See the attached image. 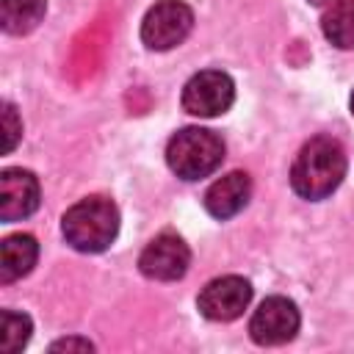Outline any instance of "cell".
Returning a JSON list of instances; mask_svg holds the SVG:
<instances>
[{
  "label": "cell",
  "mask_w": 354,
  "mask_h": 354,
  "mask_svg": "<svg viewBox=\"0 0 354 354\" xmlns=\"http://www.w3.org/2000/svg\"><path fill=\"white\" fill-rule=\"evenodd\" d=\"M346 174V152L335 138L318 136L310 138L293 160L290 185L304 199H324L329 196Z\"/></svg>",
  "instance_id": "cell-1"
},
{
  "label": "cell",
  "mask_w": 354,
  "mask_h": 354,
  "mask_svg": "<svg viewBox=\"0 0 354 354\" xmlns=\"http://www.w3.org/2000/svg\"><path fill=\"white\" fill-rule=\"evenodd\" d=\"M119 232V210L105 196H88L64 216V238L77 252H102Z\"/></svg>",
  "instance_id": "cell-2"
},
{
  "label": "cell",
  "mask_w": 354,
  "mask_h": 354,
  "mask_svg": "<svg viewBox=\"0 0 354 354\" xmlns=\"http://www.w3.org/2000/svg\"><path fill=\"white\" fill-rule=\"evenodd\" d=\"M224 158V144L216 133L205 127H185L171 136L166 147L169 169L183 180H199L218 169Z\"/></svg>",
  "instance_id": "cell-3"
},
{
  "label": "cell",
  "mask_w": 354,
  "mask_h": 354,
  "mask_svg": "<svg viewBox=\"0 0 354 354\" xmlns=\"http://www.w3.org/2000/svg\"><path fill=\"white\" fill-rule=\"evenodd\" d=\"M194 14L183 0H160L147 11L141 22V39L149 50H171L188 36Z\"/></svg>",
  "instance_id": "cell-4"
},
{
  "label": "cell",
  "mask_w": 354,
  "mask_h": 354,
  "mask_svg": "<svg viewBox=\"0 0 354 354\" xmlns=\"http://www.w3.org/2000/svg\"><path fill=\"white\" fill-rule=\"evenodd\" d=\"M235 100V86L230 75L218 69H205L194 75L183 88V108L194 116H218Z\"/></svg>",
  "instance_id": "cell-5"
},
{
  "label": "cell",
  "mask_w": 354,
  "mask_h": 354,
  "mask_svg": "<svg viewBox=\"0 0 354 354\" xmlns=\"http://www.w3.org/2000/svg\"><path fill=\"white\" fill-rule=\"evenodd\" d=\"M249 332H252V340L260 343V346H279V343H288L296 332H299V310L290 299L285 296H271L266 299L252 321H249Z\"/></svg>",
  "instance_id": "cell-6"
},
{
  "label": "cell",
  "mask_w": 354,
  "mask_h": 354,
  "mask_svg": "<svg viewBox=\"0 0 354 354\" xmlns=\"http://www.w3.org/2000/svg\"><path fill=\"white\" fill-rule=\"evenodd\" d=\"M188 260H191V252H188L185 241L171 235V232H163L147 243V249L138 257V266H141L144 277L171 282L188 271Z\"/></svg>",
  "instance_id": "cell-7"
},
{
  "label": "cell",
  "mask_w": 354,
  "mask_h": 354,
  "mask_svg": "<svg viewBox=\"0 0 354 354\" xmlns=\"http://www.w3.org/2000/svg\"><path fill=\"white\" fill-rule=\"evenodd\" d=\"M252 301V285L243 277H218L199 293V310L210 321H232Z\"/></svg>",
  "instance_id": "cell-8"
},
{
  "label": "cell",
  "mask_w": 354,
  "mask_h": 354,
  "mask_svg": "<svg viewBox=\"0 0 354 354\" xmlns=\"http://www.w3.org/2000/svg\"><path fill=\"white\" fill-rule=\"evenodd\" d=\"M108 41H111V30H108L105 19L91 22L86 30H80L75 36L72 50H69V64H66V72L75 83H88L100 72V66L105 61Z\"/></svg>",
  "instance_id": "cell-9"
},
{
  "label": "cell",
  "mask_w": 354,
  "mask_h": 354,
  "mask_svg": "<svg viewBox=\"0 0 354 354\" xmlns=\"http://www.w3.org/2000/svg\"><path fill=\"white\" fill-rule=\"evenodd\" d=\"M39 207V180L25 169H3L0 174V218L19 221Z\"/></svg>",
  "instance_id": "cell-10"
},
{
  "label": "cell",
  "mask_w": 354,
  "mask_h": 354,
  "mask_svg": "<svg viewBox=\"0 0 354 354\" xmlns=\"http://www.w3.org/2000/svg\"><path fill=\"white\" fill-rule=\"evenodd\" d=\"M252 180L246 171H230L221 180H216L205 194V207L216 218H230L249 202Z\"/></svg>",
  "instance_id": "cell-11"
},
{
  "label": "cell",
  "mask_w": 354,
  "mask_h": 354,
  "mask_svg": "<svg viewBox=\"0 0 354 354\" xmlns=\"http://www.w3.org/2000/svg\"><path fill=\"white\" fill-rule=\"evenodd\" d=\"M39 257V243L33 235H8L3 241V254H0V282H14L25 277Z\"/></svg>",
  "instance_id": "cell-12"
},
{
  "label": "cell",
  "mask_w": 354,
  "mask_h": 354,
  "mask_svg": "<svg viewBox=\"0 0 354 354\" xmlns=\"http://www.w3.org/2000/svg\"><path fill=\"white\" fill-rule=\"evenodd\" d=\"M47 0H0V25L6 33H28L44 17Z\"/></svg>",
  "instance_id": "cell-13"
},
{
  "label": "cell",
  "mask_w": 354,
  "mask_h": 354,
  "mask_svg": "<svg viewBox=\"0 0 354 354\" xmlns=\"http://www.w3.org/2000/svg\"><path fill=\"white\" fill-rule=\"evenodd\" d=\"M324 36L340 50H354V0H337L321 19Z\"/></svg>",
  "instance_id": "cell-14"
},
{
  "label": "cell",
  "mask_w": 354,
  "mask_h": 354,
  "mask_svg": "<svg viewBox=\"0 0 354 354\" xmlns=\"http://www.w3.org/2000/svg\"><path fill=\"white\" fill-rule=\"evenodd\" d=\"M30 337V318L14 310H3L0 315V346L6 354H17L19 348H25Z\"/></svg>",
  "instance_id": "cell-15"
},
{
  "label": "cell",
  "mask_w": 354,
  "mask_h": 354,
  "mask_svg": "<svg viewBox=\"0 0 354 354\" xmlns=\"http://www.w3.org/2000/svg\"><path fill=\"white\" fill-rule=\"evenodd\" d=\"M3 127H6V144H3V149L11 152V149L17 147L19 133H22V127H19V122H17V113H14V105H11V102L3 105Z\"/></svg>",
  "instance_id": "cell-16"
},
{
  "label": "cell",
  "mask_w": 354,
  "mask_h": 354,
  "mask_svg": "<svg viewBox=\"0 0 354 354\" xmlns=\"http://www.w3.org/2000/svg\"><path fill=\"white\" fill-rule=\"evenodd\" d=\"M94 346L88 340H80V337H69V340H58L50 346V351H91Z\"/></svg>",
  "instance_id": "cell-17"
},
{
  "label": "cell",
  "mask_w": 354,
  "mask_h": 354,
  "mask_svg": "<svg viewBox=\"0 0 354 354\" xmlns=\"http://www.w3.org/2000/svg\"><path fill=\"white\" fill-rule=\"evenodd\" d=\"M313 6H332V3H337V0H310Z\"/></svg>",
  "instance_id": "cell-18"
},
{
  "label": "cell",
  "mask_w": 354,
  "mask_h": 354,
  "mask_svg": "<svg viewBox=\"0 0 354 354\" xmlns=\"http://www.w3.org/2000/svg\"><path fill=\"white\" fill-rule=\"evenodd\" d=\"M351 113H354V94H351Z\"/></svg>",
  "instance_id": "cell-19"
}]
</instances>
